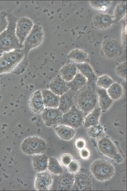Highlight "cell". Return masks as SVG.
I'll return each mask as SVG.
<instances>
[{
    "mask_svg": "<svg viewBox=\"0 0 127 191\" xmlns=\"http://www.w3.org/2000/svg\"><path fill=\"white\" fill-rule=\"evenodd\" d=\"M8 24L6 29L0 34V55L3 53L24 48L15 33L17 20L10 10L7 11Z\"/></svg>",
    "mask_w": 127,
    "mask_h": 191,
    "instance_id": "1",
    "label": "cell"
},
{
    "mask_svg": "<svg viewBox=\"0 0 127 191\" xmlns=\"http://www.w3.org/2000/svg\"><path fill=\"white\" fill-rule=\"evenodd\" d=\"M24 49L14 50L0 55V75L12 72L20 74L24 64Z\"/></svg>",
    "mask_w": 127,
    "mask_h": 191,
    "instance_id": "2",
    "label": "cell"
},
{
    "mask_svg": "<svg viewBox=\"0 0 127 191\" xmlns=\"http://www.w3.org/2000/svg\"><path fill=\"white\" fill-rule=\"evenodd\" d=\"M95 87L85 86L76 92L74 96V105L86 115L96 107L98 103Z\"/></svg>",
    "mask_w": 127,
    "mask_h": 191,
    "instance_id": "3",
    "label": "cell"
},
{
    "mask_svg": "<svg viewBox=\"0 0 127 191\" xmlns=\"http://www.w3.org/2000/svg\"><path fill=\"white\" fill-rule=\"evenodd\" d=\"M124 47L122 42L113 36H105L100 49L102 56L106 59L112 60L120 57Z\"/></svg>",
    "mask_w": 127,
    "mask_h": 191,
    "instance_id": "4",
    "label": "cell"
},
{
    "mask_svg": "<svg viewBox=\"0 0 127 191\" xmlns=\"http://www.w3.org/2000/svg\"><path fill=\"white\" fill-rule=\"evenodd\" d=\"M90 168L94 178L101 182L109 180L115 173V168L113 165L107 160L102 159L94 160L91 164Z\"/></svg>",
    "mask_w": 127,
    "mask_h": 191,
    "instance_id": "5",
    "label": "cell"
},
{
    "mask_svg": "<svg viewBox=\"0 0 127 191\" xmlns=\"http://www.w3.org/2000/svg\"><path fill=\"white\" fill-rule=\"evenodd\" d=\"M47 145L42 138L36 136L28 137L22 141L21 145L22 151L28 155L42 154L46 149Z\"/></svg>",
    "mask_w": 127,
    "mask_h": 191,
    "instance_id": "6",
    "label": "cell"
},
{
    "mask_svg": "<svg viewBox=\"0 0 127 191\" xmlns=\"http://www.w3.org/2000/svg\"><path fill=\"white\" fill-rule=\"evenodd\" d=\"M86 116L74 105L67 112L63 114L59 125H64L75 129L83 125Z\"/></svg>",
    "mask_w": 127,
    "mask_h": 191,
    "instance_id": "7",
    "label": "cell"
},
{
    "mask_svg": "<svg viewBox=\"0 0 127 191\" xmlns=\"http://www.w3.org/2000/svg\"><path fill=\"white\" fill-rule=\"evenodd\" d=\"M97 146L99 151L103 155L120 163L123 158L117 147L109 138L104 136L98 141Z\"/></svg>",
    "mask_w": 127,
    "mask_h": 191,
    "instance_id": "8",
    "label": "cell"
},
{
    "mask_svg": "<svg viewBox=\"0 0 127 191\" xmlns=\"http://www.w3.org/2000/svg\"><path fill=\"white\" fill-rule=\"evenodd\" d=\"M44 36L41 26L37 24L34 25L24 43L23 49L25 57H27L28 53L30 49L41 43Z\"/></svg>",
    "mask_w": 127,
    "mask_h": 191,
    "instance_id": "9",
    "label": "cell"
},
{
    "mask_svg": "<svg viewBox=\"0 0 127 191\" xmlns=\"http://www.w3.org/2000/svg\"><path fill=\"white\" fill-rule=\"evenodd\" d=\"M41 114L46 126L55 127L59 124L63 114L58 108H45Z\"/></svg>",
    "mask_w": 127,
    "mask_h": 191,
    "instance_id": "10",
    "label": "cell"
},
{
    "mask_svg": "<svg viewBox=\"0 0 127 191\" xmlns=\"http://www.w3.org/2000/svg\"><path fill=\"white\" fill-rule=\"evenodd\" d=\"M32 21L25 17L21 18L17 22L15 33L20 43L23 45L27 37L33 26Z\"/></svg>",
    "mask_w": 127,
    "mask_h": 191,
    "instance_id": "11",
    "label": "cell"
},
{
    "mask_svg": "<svg viewBox=\"0 0 127 191\" xmlns=\"http://www.w3.org/2000/svg\"><path fill=\"white\" fill-rule=\"evenodd\" d=\"M113 17L106 14L100 13L95 15L92 18L91 26L98 30H105L109 29L115 22Z\"/></svg>",
    "mask_w": 127,
    "mask_h": 191,
    "instance_id": "12",
    "label": "cell"
},
{
    "mask_svg": "<svg viewBox=\"0 0 127 191\" xmlns=\"http://www.w3.org/2000/svg\"><path fill=\"white\" fill-rule=\"evenodd\" d=\"M94 183L91 177L84 173L77 174L74 176V182L72 189L75 191H92Z\"/></svg>",
    "mask_w": 127,
    "mask_h": 191,
    "instance_id": "13",
    "label": "cell"
},
{
    "mask_svg": "<svg viewBox=\"0 0 127 191\" xmlns=\"http://www.w3.org/2000/svg\"><path fill=\"white\" fill-rule=\"evenodd\" d=\"M53 182L52 176L48 172L45 171L38 172L36 175L34 187L38 191H48Z\"/></svg>",
    "mask_w": 127,
    "mask_h": 191,
    "instance_id": "14",
    "label": "cell"
},
{
    "mask_svg": "<svg viewBox=\"0 0 127 191\" xmlns=\"http://www.w3.org/2000/svg\"><path fill=\"white\" fill-rule=\"evenodd\" d=\"M29 106L33 113L39 114L42 113L45 107L41 91L36 90L32 94L29 100Z\"/></svg>",
    "mask_w": 127,
    "mask_h": 191,
    "instance_id": "15",
    "label": "cell"
},
{
    "mask_svg": "<svg viewBox=\"0 0 127 191\" xmlns=\"http://www.w3.org/2000/svg\"><path fill=\"white\" fill-rule=\"evenodd\" d=\"M76 64L79 72L87 79L88 85L95 87L97 78L90 65L87 63Z\"/></svg>",
    "mask_w": 127,
    "mask_h": 191,
    "instance_id": "16",
    "label": "cell"
},
{
    "mask_svg": "<svg viewBox=\"0 0 127 191\" xmlns=\"http://www.w3.org/2000/svg\"><path fill=\"white\" fill-rule=\"evenodd\" d=\"M75 93L69 90L60 96L58 108L63 114L67 112L74 105V96Z\"/></svg>",
    "mask_w": 127,
    "mask_h": 191,
    "instance_id": "17",
    "label": "cell"
},
{
    "mask_svg": "<svg viewBox=\"0 0 127 191\" xmlns=\"http://www.w3.org/2000/svg\"><path fill=\"white\" fill-rule=\"evenodd\" d=\"M98 103L101 112H105L111 107L114 100L109 96L106 90L99 87L96 89Z\"/></svg>",
    "mask_w": 127,
    "mask_h": 191,
    "instance_id": "18",
    "label": "cell"
},
{
    "mask_svg": "<svg viewBox=\"0 0 127 191\" xmlns=\"http://www.w3.org/2000/svg\"><path fill=\"white\" fill-rule=\"evenodd\" d=\"M66 83L58 75L50 83L49 85L50 90L55 94L60 96L70 90L67 86Z\"/></svg>",
    "mask_w": 127,
    "mask_h": 191,
    "instance_id": "19",
    "label": "cell"
},
{
    "mask_svg": "<svg viewBox=\"0 0 127 191\" xmlns=\"http://www.w3.org/2000/svg\"><path fill=\"white\" fill-rule=\"evenodd\" d=\"M45 108H58L60 96L57 95L50 90L45 89L41 91Z\"/></svg>",
    "mask_w": 127,
    "mask_h": 191,
    "instance_id": "20",
    "label": "cell"
},
{
    "mask_svg": "<svg viewBox=\"0 0 127 191\" xmlns=\"http://www.w3.org/2000/svg\"><path fill=\"white\" fill-rule=\"evenodd\" d=\"M55 128L57 135L64 140H70L74 138L75 134V129L67 125L60 124Z\"/></svg>",
    "mask_w": 127,
    "mask_h": 191,
    "instance_id": "21",
    "label": "cell"
},
{
    "mask_svg": "<svg viewBox=\"0 0 127 191\" xmlns=\"http://www.w3.org/2000/svg\"><path fill=\"white\" fill-rule=\"evenodd\" d=\"M101 110L99 107H96L85 116L83 125L85 128L99 124Z\"/></svg>",
    "mask_w": 127,
    "mask_h": 191,
    "instance_id": "22",
    "label": "cell"
},
{
    "mask_svg": "<svg viewBox=\"0 0 127 191\" xmlns=\"http://www.w3.org/2000/svg\"><path fill=\"white\" fill-rule=\"evenodd\" d=\"M75 63H70L64 66L60 71V75L66 82L71 81L77 73Z\"/></svg>",
    "mask_w": 127,
    "mask_h": 191,
    "instance_id": "23",
    "label": "cell"
},
{
    "mask_svg": "<svg viewBox=\"0 0 127 191\" xmlns=\"http://www.w3.org/2000/svg\"><path fill=\"white\" fill-rule=\"evenodd\" d=\"M48 159V157L44 154L36 155L32 160L33 169L38 172L45 171L47 169Z\"/></svg>",
    "mask_w": 127,
    "mask_h": 191,
    "instance_id": "24",
    "label": "cell"
},
{
    "mask_svg": "<svg viewBox=\"0 0 127 191\" xmlns=\"http://www.w3.org/2000/svg\"><path fill=\"white\" fill-rule=\"evenodd\" d=\"M87 83L86 78L79 72H77L71 81L66 82V84L70 90L76 92L84 87Z\"/></svg>",
    "mask_w": 127,
    "mask_h": 191,
    "instance_id": "25",
    "label": "cell"
},
{
    "mask_svg": "<svg viewBox=\"0 0 127 191\" xmlns=\"http://www.w3.org/2000/svg\"><path fill=\"white\" fill-rule=\"evenodd\" d=\"M68 59L75 64L87 63L89 55L87 52L79 49H76L71 51L67 56Z\"/></svg>",
    "mask_w": 127,
    "mask_h": 191,
    "instance_id": "26",
    "label": "cell"
},
{
    "mask_svg": "<svg viewBox=\"0 0 127 191\" xmlns=\"http://www.w3.org/2000/svg\"><path fill=\"white\" fill-rule=\"evenodd\" d=\"M60 179L58 183L59 190L68 191L72 189L74 182L73 174L70 173L66 174Z\"/></svg>",
    "mask_w": 127,
    "mask_h": 191,
    "instance_id": "27",
    "label": "cell"
},
{
    "mask_svg": "<svg viewBox=\"0 0 127 191\" xmlns=\"http://www.w3.org/2000/svg\"><path fill=\"white\" fill-rule=\"evenodd\" d=\"M106 91L109 96L114 101L119 99L124 93L123 87L117 82H114Z\"/></svg>",
    "mask_w": 127,
    "mask_h": 191,
    "instance_id": "28",
    "label": "cell"
},
{
    "mask_svg": "<svg viewBox=\"0 0 127 191\" xmlns=\"http://www.w3.org/2000/svg\"><path fill=\"white\" fill-rule=\"evenodd\" d=\"M87 128L88 135L91 138L98 141L105 136L104 128L100 124L90 127Z\"/></svg>",
    "mask_w": 127,
    "mask_h": 191,
    "instance_id": "29",
    "label": "cell"
},
{
    "mask_svg": "<svg viewBox=\"0 0 127 191\" xmlns=\"http://www.w3.org/2000/svg\"><path fill=\"white\" fill-rule=\"evenodd\" d=\"M47 169L51 173L56 175H61L63 172V168L60 162L53 157L49 159Z\"/></svg>",
    "mask_w": 127,
    "mask_h": 191,
    "instance_id": "30",
    "label": "cell"
},
{
    "mask_svg": "<svg viewBox=\"0 0 127 191\" xmlns=\"http://www.w3.org/2000/svg\"><path fill=\"white\" fill-rule=\"evenodd\" d=\"M127 12V1H121L116 7L114 11V16L115 22H117L125 15Z\"/></svg>",
    "mask_w": 127,
    "mask_h": 191,
    "instance_id": "31",
    "label": "cell"
},
{
    "mask_svg": "<svg viewBox=\"0 0 127 191\" xmlns=\"http://www.w3.org/2000/svg\"><path fill=\"white\" fill-rule=\"evenodd\" d=\"M89 3L91 7L95 10L101 11H105L110 7L112 1L89 0Z\"/></svg>",
    "mask_w": 127,
    "mask_h": 191,
    "instance_id": "32",
    "label": "cell"
},
{
    "mask_svg": "<svg viewBox=\"0 0 127 191\" xmlns=\"http://www.w3.org/2000/svg\"><path fill=\"white\" fill-rule=\"evenodd\" d=\"M114 82L113 80L109 76L104 74L97 78L96 85L99 88L107 90Z\"/></svg>",
    "mask_w": 127,
    "mask_h": 191,
    "instance_id": "33",
    "label": "cell"
},
{
    "mask_svg": "<svg viewBox=\"0 0 127 191\" xmlns=\"http://www.w3.org/2000/svg\"><path fill=\"white\" fill-rule=\"evenodd\" d=\"M115 71L117 75L121 78L127 80V62L125 61L119 63L116 67Z\"/></svg>",
    "mask_w": 127,
    "mask_h": 191,
    "instance_id": "34",
    "label": "cell"
},
{
    "mask_svg": "<svg viewBox=\"0 0 127 191\" xmlns=\"http://www.w3.org/2000/svg\"><path fill=\"white\" fill-rule=\"evenodd\" d=\"M68 171L71 174L77 173L80 168V165L79 162L76 160H72L67 166Z\"/></svg>",
    "mask_w": 127,
    "mask_h": 191,
    "instance_id": "35",
    "label": "cell"
},
{
    "mask_svg": "<svg viewBox=\"0 0 127 191\" xmlns=\"http://www.w3.org/2000/svg\"><path fill=\"white\" fill-rule=\"evenodd\" d=\"M7 11L0 13V34L6 28L8 22L7 19Z\"/></svg>",
    "mask_w": 127,
    "mask_h": 191,
    "instance_id": "36",
    "label": "cell"
},
{
    "mask_svg": "<svg viewBox=\"0 0 127 191\" xmlns=\"http://www.w3.org/2000/svg\"><path fill=\"white\" fill-rule=\"evenodd\" d=\"M72 156L68 153L62 154L59 159L60 164L64 166H67L72 160Z\"/></svg>",
    "mask_w": 127,
    "mask_h": 191,
    "instance_id": "37",
    "label": "cell"
},
{
    "mask_svg": "<svg viewBox=\"0 0 127 191\" xmlns=\"http://www.w3.org/2000/svg\"><path fill=\"white\" fill-rule=\"evenodd\" d=\"M79 154L80 158L82 159L86 160L90 158L91 153L89 149L86 147L79 150Z\"/></svg>",
    "mask_w": 127,
    "mask_h": 191,
    "instance_id": "38",
    "label": "cell"
},
{
    "mask_svg": "<svg viewBox=\"0 0 127 191\" xmlns=\"http://www.w3.org/2000/svg\"><path fill=\"white\" fill-rule=\"evenodd\" d=\"M87 142L85 139L82 138L76 139L74 142V145L78 150H80L86 147Z\"/></svg>",
    "mask_w": 127,
    "mask_h": 191,
    "instance_id": "39",
    "label": "cell"
},
{
    "mask_svg": "<svg viewBox=\"0 0 127 191\" xmlns=\"http://www.w3.org/2000/svg\"><path fill=\"white\" fill-rule=\"evenodd\" d=\"M126 23H125L123 25L122 31V42L124 47L126 46L127 33H126Z\"/></svg>",
    "mask_w": 127,
    "mask_h": 191,
    "instance_id": "40",
    "label": "cell"
}]
</instances>
